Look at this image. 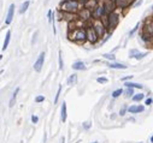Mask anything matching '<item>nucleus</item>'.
Here are the masks:
<instances>
[{
	"mask_svg": "<svg viewBox=\"0 0 153 143\" xmlns=\"http://www.w3.org/2000/svg\"><path fill=\"white\" fill-rule=\"evenodd\" d=\"M65 20H68L69 23L71 22V20H75L76 18H77V16L75 14V13H66V12H63V16H62Z\"/></svg>",
	"mask_w": 153,
	"mask_h": 143,
	"instance_id": "obj_14",
	"label": "nucleus"
},
{
	"mask_svg": "<svg viewBox=\"0 0 153 143\" xmlns=\"http://www.w3.org/2000/svg\"><path fill=\"white\" fill-rule=\"evenodd\" d=\"M93 28H94V30L97 31V34H98V36L99 37H103L105 34H106V29H105V25L99 20V19H97L95 22H94V24H93Z\"/></svg>",
	"mask_w": 153,
	"mask_h": 143,
	"instance_id": "obj_5",
	"label": "nucleus"
},
{
	"mask_svg": "<svg viewBox=\"0 0 153 143\" xmlns=\"http://www.w3.org/2000/svg\"><path fill=\"white\" fill-rule=\"evenodd\" d=\"M80 4L77 0H65L60 5V11L66 12V13H76L80 8Z\"/></svg>",
	"mask_w": 153,
	"mask_h": 143,
	"instance_id": "obj_2",
	"label": "nucleus"
},
{
	"mask_svg": "<svg viewBox=\"0 0 153 143\" xmlns=\"http://www.w3.org/2000/svg\"><path fill=\"white\" fill-rule=\"evenodd\" d=\"M147 55V53H138L136 55H135V59H138V60H140V59H142L144 57H146Z\"/></svg>",
	"mask_w": 153,
	"mask_h": 143,
	"instance_id": "obj_30",
	"label": "nucleus"
},
{
	"mask_svg": "<svg viewBox=\"0 0 153 143\" xmlns=\"http://www.w3.org/2000/svg\"><path fill=\"white\" fill-rule=\"evenodd\" d=\"M13 12H14V5L12 4V5H10V7H8V11H7V16H6V20H5V23L8 25V24H11V22H12V18H13Z\"/></svg>",
	"mask_w": 153,
	"mask_h": 143,
	"instance_id": "obj_11",
	"label": "nucleus"
},
{
	"mask_svg": "<svg viewBox=\"0 0 153 143\" xmlns=\"http://www.w3.org/2000/svg\"><path fill=\"white\" fill-rule=\"evenodd\" d=\"M18 91H19V88H16V90H14V93H13V95H12L11 100H10V105H8L10 107H12V106H13V104H14V100H16V98H17Z\"/></svg>",
	"mask_w": 153,
	"mask_h": 143,
	"instance_id": "obj_23",
	"label": "nucleus"
},
{
	"mask_svg": "<svg viewBox=\"0 0 153 143\" xmlns=\"http://www.w3.org/2000/svg\"><path fill=\"white\" fill-rule=\"evenodd\" d=\"M43 60H45V53L42 52V53H40L37 60H36L35 64H34V70H35V71H37V72L41 71V69H42V66H43Z\"/></svg>",
	"mask_w": 153,
	"mask_h": 143,
	"instance_id": "obj_7",
	"label": "nucleus"
},
{
	"mask_svg": "<svg viewBox=\"0 0 153 143\" xmlns=\"http://www.w3.org/2000/svg\"><path fill=\"white\" fill-rule=\"evenodd\" d=\"M77 1H78V0H77ZM80 1H84V2H86V1H87V0H80Z\"/></svg>",
	"mask_w": 153,
	"mask_h": 143,
	"instance_id": "obj_44",
	"label": "nucleus"
},
{
	"mask_svg": "<svg viewBox=\"0 0 153 143\" xmlns=\"http://www.w3.org/2000/svg\"><path fill=\"white\" fill-rule=\"evenodd\" d=\"M119 23V14L116 12H111L110 14H107V28L112 31Z\"/></svg>",
	"mask_w": 153,
	"mask_h": 143,
	"instance_id": "obj_3",
	"label": "nucleus"
},
{
	"mask_svg": "<svg viewBox=\"0 0 153 143\" xmlns=\"http://www.w3.org/2000/svg\"><path fill=\"white\" fill-rule=\"evenodd\" d=\"M141 2H142V0H140V1H138V2H136V4H135V6H139V5H140V4H141Z\"/></svg>",
	"mask_w": 153,
	"mask_h": 143,
	"instance_id": "obj_41",
	"label": "nucleus"
},
{
	"mask_svg": "<svg viewBox=\"0 0 153 143\" xmlns=\"http://www.w3.org/2000/svg\"><path fill=\"white\" fill-rule=\"evenodd\" d=\"M97 81H98V83H107V78H105V77H99Z\"/></svg>",
	"mask_w": 153,
	"mask_h": 143,
	"instance_id": "obj_32",
	"label": "nucleus"
},
{
	"mask_svg": "<svg viewBox=\"0 0 153 143\" xmlns=\"http://www.w3.org/2000/svg\"><path fill=\"white\" fill-rule=\"evenodd\" d=\"M142 34L147 35V36H153V18H147L144 23V30H142Z\"/></svg>",
	"mask_w": 153,
	"mask_h": 143,
	"instance_id": "obj_4",
	"label": "nucleus"
},
{
	"mask_svg": "<svg viewBox=\"0 0 153 143\" xmlns=\"http://www.w3.org/2000/svg\"><path fill=\"white\" fill-rule=\"evenodd\" d=\"M144 98H145V95H144V94H136V95H134V96H133V100H134V101H141Z\"/></svg>",
	"mask_w": 153,
	"mask_h": 143,
	"instance_id": "obj_28",
	"label": "nucleus"
},
{
	"mask_svg": "<svg viewBox=\"0 0 153 143\" xmlns=\"http://www.w3.org/2000/svg\"><path fill=\"white\" fill-rule=\"evenodd\" d=\"M60 143H64V138H62V142Z\"/></svg>",
	"mask_w": 153,
	"mask_h": 143,
	"instance_id": "obj_43",
	"label": "nucleus"
},
{
	"mask_svg": "<svg viewBox=\"0 0 153 143\" xmlns=\"http://www.w3.org/2000/svg\"><path fill=\"white\" fill-rule=\"evenodd\" d=\"M43 100H45V96H43V95H39V96H36V99H35L36 102H42Z\"/></svg>",
	"mask_w": 153,
	"mask_h": 143,
	"instance_id": "obj_33",
	"label": "nucleus"
},
{
	"mask_svg": "<svg viewBox=\"0 0 153 143\" xmlns=\"http://www.w3.org/2000/svg\"><path fill=\"white\" fill-rule=\"evenodd\" d=\"M83 126H84V129H89L90 128V123H84Z\"/></svg>",
	"mask_w": 153,
	"mask_h": 143,
	"instance_id": "obj_39",
	"label": "nucleus"
},
{
	"mask_svg": "<svg viewBox=\"0 0 153 143\" xmlns=\"http://www.w3.org/2000/svg\"><path fill=\"white\" fill-rule=\"evenodd\" d=\"M103 57H104L105 59H107V60H111V61L115 60V54H112V53H105Z\"/></svg>",
	"mask_w": 153,
	"mask_h": 143,
	"instance_id": "obj_24",
	"label": "nucleus"
},
{
	"mask_svg": "<svg viewBox=\"0 0 153 143\" xmlns=\"http://www.w3.org/2000/svg\"><path fill=\"white\" fill-rule=\"evenodd\" d=\"M125 111H127V106H123V107H122V110H121V112H119V114H121V116H124Z\"/></svg>",
	"mask_w": 153,
	"mask_h": 143,
	"instance_id": "obj_35",
	"label": "nucleus"
},
{
	"mask_svg": "<svg viewBox=\"0 0 153 143\" xmlns=\"http://www.w3.org/2000/svg\"><path fill=\"white\" fill-rule=\"evenodd\" d=\"M10 40H11V31L8 30V31L6 32V37H5V41H4V45H2V51H5V49L7 48V46H8V43H10Z\"/></svg>",
	"mask_w": 153,
	"mask_h": 143,
	"instance_id": "obj_17",
	"label": "nucleus"
},
{
	"mask_svg": "<svg viewBox=\"0 0 153 143\" xmlns=\"http://www.w3.org/2000/svg\"><path fill=\"white\" fill-rule=\"evenodd\" d=\"M109 67H111V69H119V70H125V69H127L125 65L118 64V63H110V64H109Z\"/></svg>",
	"mask_w": 153,
	"mask_h": 143,
	"instance_id": "obj_18",
	"label": "nucleus"
},
{
	"mask_svg": "<svg viewBox=\"0 0 153 143\" xmlns=\"http://www.w3.org/2000/svg\"><path fill=\"white\" fill-rule=\"evenodd\" d=\"M145 110V107L144 106H132V107H129L128 108V111L130 112V113H140V112H142Z\"/></svg>",
	"mask_w": 153,
	"mask_h": 143,
	"instance_id": "obj_16",
	"label": "nucleus"
},
{
	"mask_svg": "<svg viewBox=\"0 0 153 143\" xmlns=\"http://www.w3.org/2000/svg\"><path fill=\"white\" fill-rule=\"evenodd\" d=\"M60 91H62V85H59V88H58V91H57V95H56V99H54V104H57V102H58V99H59Z\"/></svg>",
	"mask_w": 153,
	"mask_h": 143,
	"instance_id": "obj_29",
	"label": "nucleus"
},
{
	"mask_svg": "<svg viewBox=\"0 0 153 143\" xmlns=\"http://www.w3.org/2000/svg\"><path fill=\"white\" fill-rule=\"evenodd\" d=\"M92 16H93V12L90 10H88V8H82L81 12L78 13V17L82 20H88V19H90Z\"/></svg>",
	"mask_w": 153,
	"mask_h": 143,
	"instance_id": "obj_10",
	"label": "nucleus"
},
{
	"mask_svg": "<svg viewBox=\"0 0 153 143\" xmlns=\"http://www.w3.org/2000/svg\"><path fill=\"white\" fill-rule=\"evenodd\" d=\"M132 77H133V76H127V77H123L122 79H123V81H128V79H132Z\"/></svg>",
	"mask_w": 153,
	"mask_h": 143,
	"instance_id": "obj_40",
	"label": "nucleus"
},
{
	"mask_svg": "<svg viewBox=\"0 0 153 143\" xmlns=\"http://www.w3.org/2000/svg\"><path fill=\"white\" fill-rule=\"evenodd\" d=\"M105 14H106V11H105V7H104V6H98V7L93 11V17H94L95 19H101Z\"/></svg>",
	"mask_w": 153,
	"mask_h": 143,
	"instance_id": "obj_9",
	"label": "nucleus"
},
{
	"mask_svg": "<svg viewBox=\"0 0 153 143\" xmlns=\"http://www.w3.org/2000/svg\"><path fill=\"white\" fill-rule=\"evenodd\" d=\"M121 94H123V90H122V89H116V90L112 93V98L116 99V98H118Z\"/></svg>",
	"mask_w": 153,
	"mask_h": 143,
	"instance_id": "obj_27",
	"label": "nucleus"
},
{
	"mask_svg": "<svg viewBox=\"0 0 153 143\" xmlns=\"http://www.w3.org/2000/svg\"><path fill=\"white\" fill-rule=\"evenodd\" d=\"M115 1L118 8H127L130 6V2H132V0H115Z\"/></svg>",
	"mask_w": 153,
	"mask_h": 143,
	"instance_id": "obj_13",
	"label": "nucleus"
},
{
	"mask_svg": "<svg viewBox=\"0 0 153 143\" xmlns=\"http://www.w3.org/2000/svg\"><path fill=\"white\" fill-rule=\"evenodd\" d=\"M58 59H59V70H63L64 69V63H63V58H62V52L59 51V54H58Z\"/></svg>",
	"mask_w": 153,
	"mask_h": 143,
	"instance_id": "obj_25",
	"label": "nucleus"
},
{
	"mask_svg": "<svg viewBox=\"0 0 153 143\" xmlns=\"http://www.w3.org/2000/svg\"><path fill=\"white\" fill-rule=\"evenodd\" d=\"M98 7V0H87L84 2V8H88V10H95Z\"/></svg>",
	"mask_w": 153,
	"mask_h": 143,
	"instance_id": "obj_12",
	"label": "nucleus"
},
{
	"mask_svg": "<svg viewBox=\"0 0 153 143\" xmlns=\"http://www.w3.org/2000/svg\"><path fill=\"white\" fill-rule=\"evenodd\" d=\"M93 143H98V142H93Z\"/></svg>",
	"mask_w": 153,
	"mask_h": 143,
	"instance_id": "obj_45",
	"label": "nucleus"
},
{
	"mask_svg": "<svg viewBox=\"0 0 153 143\" xmlns=\"http://www.w3.org/2000/svg\"><path fill=\"white\" fill-rule=\"evenodd\" d=\"M76 82H77V75H71L70 77H69V79H68V83H69V85H74V84H76Z\"/></svg>",
	"mask_w": 153,
	"mask_h": 143,
	"instance_id": "obj_21",
	"label": "nucleus"
},
{
	"mask_svg": "<svg viewBox=\"0 0 153 143\" xmlns=\"http://www.w3.org/2000/svg\"><path fill=\"white\" fill-rule=\"evenodd\" d=\"M86 31H87V40H88L90 43H95V42L99 40V36H98V34H97V31L94 30L93 26H89Z\"/></svg>",
	"mask_w": 153,
	"mask_h": 143,
	"instance_id": "obj_6",
	"label": "nucleus"
},
{
	"mask_svg": "<svg viewBox=\"0 0 153 143\" xmlns=\"http://www.w3.org/2000/svg\"><path fill=\"white\" fill-rule=\"evenodd\" d=\"M69 39L77 42V43H83L86 40H87V31L82 28H76L74 29L72 31L70 30L69 31Z\"/></svg>",
	"mask_w": 153,
	"mask_h": 143,
	"instance_id": "obj_1",
	"label": "nucleus"
},
{
	"mask_svg": "<svg viewBox=\"0 0 153 143\" xmlns=\"http://www.w3.org/2000/svg\"><path fill=\"white\" fill-rule=\"evenodd\" d=\"M37 120H39V118H37L36 116H33V117H31V122H33V123H37Z\"/></svg>",
	"mask_w": 153,
	"mask_h": 143,
	"instance_id": "obj_36",
	"label": "nucleus"
},
{
	"mask_svg": "<svg viewBox=\"0 0 153 143\" xmlns=\"http://www.w3.org/2000/svg\"><path fill=\"white\" fill-rule=\"evenodd\" d=\"M29 5H30V1H24L22 5H21V8H19V13H24L27 10H28V7H29Z\"/></svg>",
	"mask_w": 153,
	"mask_h": 143,
	"instance_id": "obj_20",
	"label": "nucleus"
},
{
	"mask_svg": "<svg viewBox=\"0 0 153 143\" xmlns=\"http://www.w3.org/2000/svg\"><path fill=\"white\" fill-rule=\"evenodd\" d=\"M151 142L153 143V136H152V137H151Z\"/></svg>",
	"mask_w": 153,
	"mask_h": 143,
	"instance_id": "obj_42",
	"label": "nucleus"
},
{
	"mask_svg": "<svg viewBox=\"0 0 153 143\" xmlns=\"http://www.w3.org/2000/svg\"><path fill=\"white\" fill-rule=\"evenodd\" d=\"M138 53H139V52H138L136 49H132V51H130V57H134V58H135V55H136Z\"/></svg>",
	"mask_w": 153,
	"mask_h": 143,
	"instance_id": "obj_34",
	"label": "nucleus"
},
{
	"mask_svg": "<svg viewBox=\"0 0 153 143\" xmlns=\"http://www.w3.org/2000/svg\"><path fill=\"white\" fill-rule=\"evenodd\" d=\"M124 94H125L127 98H130L132 95H134V90H133V88H127L125 91H124Z\"/></svg>",
	"mask_w": 153,
	"mask_h": 143,
	"instance_id": "obj_26",
	"label": "nucleus"
},
{
	"mask_svg": "<svg viewBox=\"0 0 153 143\" xmlns=\"http://www.w3.org/2000/svg\"><path fill=\"white\" fill-rule=\"evenodd\" d=\"M72 69L77 70V71H82V70H86V65L82 61H76V63L72 64Z\"/></svg>",
	"mask_w": 153,
	"mask_h": 143,
	"instance_id": "obj_15",
	"label": "nucleus"
},
{
	"mask_svg": "<svg viewBox=\"0 0 153 143\" xmlns=\"http://www.w3.org/2000/svg\"><path fill=\"white\" fill-rule=\"evenodd\" d=\"M152 102H153L152 99H147V100H146V105H148V106H150V105H151Z\"/></svg>",
	"mask_w": 153,
	"mask_h": 143,
	"instance_id": "obj_38",
	"label": "nucleus"
},
{
	"mask_svg": "<svg viewBox=\"0 0 153 143\" xmlns=\"http://www.w3.org/2000/svg\"><path fill=\"white\" fill-rule=\"evenodd\" d=\"M103 6L105 7L106 14H110L111 12H113L115 7H117V6H116V1H115V0H106V1L104 2V5H103Z\"/></svg>",
	"mask_w": 153,
	"mask_h": 143,
	"instance_id": "obj_8",
	"label": "nucleus"
},
{
	"mask_svg": "<svg viewBox=\"0 0 153 143\" xmlns=\"http://www.w3.org/2000/svg\"><path fill=\"white\" fill-rule=\"evenodd\" d=\"M62 120L63 122L66 120V102H63L62 106Z\"/></svg>",
	"mask_w": 153,
	"mask_h": 143,
	"instance_id": "obj_22",
	"label": "nucleus"
},
{
	"mask_svg": "<svg viewBox=\"0 0 153 143\" xmlns=\"http://www.w3.org/2000/svg\"><path fill=\"white\" fill-rule=\"evenodd\" d=\"M139 26H140V24H139V23H138V24H136V25H135V28H134V29H133V30H132V31H130V32H129V35H130V36H133V35H134V34H135V31H136V30H138V29H139Z\"/></svg>",
	"mask_w": 153,
	"mask_h": 143,
	"instance_id": "obj_31",
	"label": "nucleus"
},
{
	"mask_svg": "<svg viewBox=\"0 0 153 143\" xmlns=\"http://www.w3.org/2000/svg\"><path fill=\"white\" fill-rule=\"evenodd\" d=\"M48 22H52V11H48Z\"/></svg>",
	"mask_w": 153,
	"mask_h": 143,
	"instance_id": "obj_37",
	"label": "nucleus"
},
{
	"mask_svg": "<svg viewBox=\"0 0 153 143\" xmlns=\"http://www.w3.org/2000/svg\"><path fill=\"white\" fill-rule=\"evenodd\" d=\"M152 8H153V6H152Z\"/></svg>",
	"mask_w": 153,
	"mask_h": 143,
	"instance_id": "obj_46",
	"label": "nucleus"
},
{
	"mask_svg": "<svg viewBox=\"0 0 153 143\" xmlns=\"http://www.w3.org/2000/svg\"><path fill=\"white\" fill-rule=\"evenodd\" d=\"M127 88H139V89H142L144 85L142 84H139V83H133V82H125L124 84Z\"/></svg>",
	"mask_w": 153,
	"mask_h": 143,
	"instance_id": "obj_19",
	"label": "nucleus"
}]
</instances>
